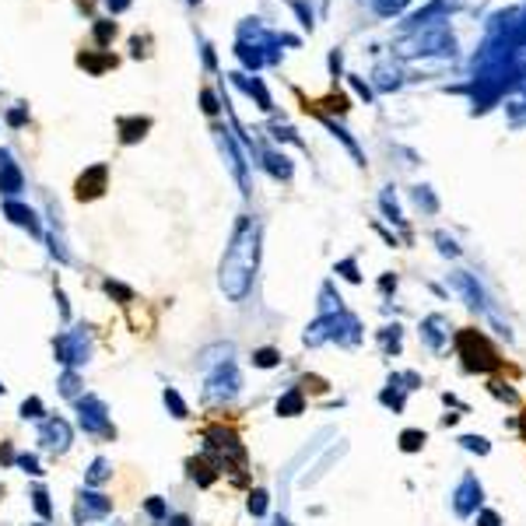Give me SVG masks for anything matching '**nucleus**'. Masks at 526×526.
Instances as JSON below:
<instances>
[{
  "mask_svg": "<svg viewBox=\"0 0 526 526\" xmlns=\"http://www.w3.org/2000/svg\"><path fill=\"white\" fill-rule=\"evenodd\" d=\"M22 190H25L22 169H18L15 161H4V165H0V193H4V197H18Z\"/></svg>",
  "mask_w": 526,
  "mask_h": 526,
  "instance_id": "nucleus-11",
  "label": "nucleus"
},
{
  "mask_svg": "<svg viewBox=\"0 0 526 526\" xmlns=\"http://www.w3.org/2000/svg\"><path fill=\"white\" fill-rule=\"evenodd\" d=\"M60 394L71 396V400H78V396H81V375H78V368H63V375H60Z\"/></svg>",
  "mask_w": 526,
  "mask_h": 526,
  "instance_id": "nucleus-18",
  "label": "nucleus"
},
{
  "mask_svg": "<svg viewBox=\"0 0 526 526\" xmlns=\"http://www.w3.org/2000/svg\"><path fill=\"white\" fill-rule=\"evenodd\" d=\"M78 512H84V516H109L112 512V499L102 495V492H95V488H84L78 502Z\"/></svg>",
  "mask_w": 526,
  "mask_h": 526,
  "instance_id": "nucleus-9",
  "label": "nucleus"
},
{
  "mask_svg": "<svg viewBox=\"0 0 526 526\" xmlns=\"http://www.w3.org/2000/svg\"><path fill=\"white\" fill-rule=\"evenodd\" d=\"M151 127V120L148 116H131V120H120V137H123V144H137L144 133Z\"/></svg>",
  "mask_w": 526,
  "mask_h": 526,
  "instance_id": "nucleus-13",
  "label": "nucleus"
},
{
  "mask_svg": "<svg viewBox=\"0 0 526 526\" xmlns=\"http://www.w3.org/2000/svg\"><path fill=\"white\" fill-rule=\"evenodd\" d=\"M109 477H112V463H109L105 456H95V460L88 463V471H84V484H88V488H102Z\"/></svg>",
  "mask_w": 526,
  "mask_h": 526,
  "instance_id": "nucleus-14",
  "label": "nucleus"
},
{
  "mask_svg": "<svg viewBox=\"0 0 526 526\" xmlns=\"http://www.w3.org/2000/svg\"><path fill=\"white\" fill-rule=\"evenodd\" d=\"M257 267H260V221L253 214H242L218 267V285L229 302H246L257 281Z\"/></svg>",
  "mask_w": 526,
  "mask_h": 526,
  "instance_id": "nucleus-1",
  "label": "nucleus"
},
{
  "mask_svg": "<svg viewBox=\"0 0 526 526\" xmlns=\"http://www.w3.org/2000/svg\"><path fill=\"white\" fill-rule=\"evenodd\" d=\"M15 467H18V471H25L28 477H43V467H39V456H35V453H18Z\"/></svg>",
  "mask_w": 526,
  "mask_h": 526,
  "instance_id": "nucleus-23",
  "label": "nucleus"
},
{
  "mask_svg": "<svg viewBox=\"0 0 526 526\" xmlns=\"http://www.w3.org/2000/svg\"><path fill=\"white\" fill-rule=\"evenodd\" d=\"M144 512H148L151 520H158V523H165V520H169V505H165V499H158V495L144 499Z\"/></svg>",
  "mask_w": 526,
  "mask_h": 526,
  "instance_id": "nucleus-24",
  "label": "nucleus"
},
{
  "mask_svg": "<svg viewBox=\"0 0 526 526\" xmlns=\"http://www.w3.org/2000/svg\"><path fill=\"white\" fill-rule=\"evenodd\" d=\"M165 526H193V520H190L186 512H176V516H169V520H165Z\"/></svg>",
  "mask_w": 526,
  "mask_h": 526,
  "instance_id": "nucleus-35",
  "label": "nucleus"
},
{
  "mask_svg": "<svg viewBox=\"0 0 526 526\" xmlns=\"http://www.w3.org/2000/svg\"><path fill=\"white\" fill-rule=\"evenodd\" d=\"M239 386H242V375H239L236 362H218L214 372L208 375V383H204V396H208L210 404H229V400H236Z\"/></svg>",
  "mask_w": 526,
  "mask_h": 526,
  "instance_id": "nucleus-4",
  "label": "nucleus"
},
{
  "mask_svg": "<svg viewBox=\"0 0 526 526\" xmlns=\"http://www.w3.org/2000/svg\"><path fill=\"white\" fill-rule=\"evenodd\" d=\"M0 394H4V383H0Z\"/></svg>",
  "mask_w": 526,
  "mask_h": 526,
  "instance_id": "nucleus-41",
  "label": "nucleus"
},
{
  "mask_svg": "<svg viewBox=\"0 0 526 526\" xmlns=\"http://www.w3.org/2000/svg\"><path fill=\"white\" fill-rule=\"evenodd\" d=\"M190 4H200V0H190Z\"/></svg>",
  "mask_w": 526,
  "mask_h": 526,
  "instance_id": "nucleus-40",
  "label": "nucleus"
},
{
  "mask_svg": "<svg viewBox=\"0 0 526 526\" xmlns=\"http://www.w3.org/2000/svg\"><path fill=\"white\" fill-rule=\"evenodd\" d=\"M263 165L274 180H291V161L288 155H278V151H263Z\"/></svg>",
  "mask_w": 526,
  "mask_h": 526,
  "instance_id": "nucleus-15",
  "label": "nucleus"
},
{
  "mask_svg": "<svg viewBox=\"0 0 526 526\" xmlns=\"http://www.w3.org/2000/svg\"><path fill=\"white\" fill-rule=\"evenodd\" d=\"M246 509H249L253 516H263V512H267V492H263V488L249 492V502H246Z\"/></svg>",
  "mask_w": 526,
  "mask_h": 526,
  "instance_id": "nucleus-26",
  "label": "nucleus"
},
{
  "mask_svg": "<svg viewBox=\"0 0 526 526\" xmlns=\"http://www.w3.org/2000/svg\"><path fill=\"white\" fill-rule=\"evenodd\" d=\"M28 499H32V509H35V512H39V516H43V520L50 523V520H53V502H50V492H46V488H35V492H32Z\"/></svg>",
  "mask_w": 526,
  "mask_h": 526,
  "instance_id": "nucleus-20",
  "label": "nucleus"
},
{
  "mask_svg": "<svg viewBox=\"0 0 526 526\" xmlns=\"http://www.w3.org/2000/svg\"><path fill=\"white\" fill-rule=\"evenodd\" d=\"M53 355H56V362L63 368H84L88 358H92V326L78 323V326L56 334L53 337Z\"/></svg>",
  "mask_w": 526,
  "mask_h": 526,
  "instance_id": "nucleus-2",
  "label": "nucleus"
},
{
  "mask_svg": "<svg viewBox=\"0 0 526 526\" xmlns=\"http://www.w3.org/2000/svg\"><path fill=\"white\" fill-rule=\"evenodd\" d=\"M460 443H463L467 449H473V453H481V456H484V453L492 449V446H488V439H481V435H463Z\"/></svg>",
  "mask_w": 526,
  "mask_h": 526,
  "instance_id": "nucleus-29",
  "label": "nucleus"
},
{
  "mask_svg": "<svg viewBox=\"0 0 526 526\" xmlns=\"http://www.w3.org/2000/svg\"><path fill=\"white\" fill-rule=\"evenodd\" d=\"M302 407H306V396H302V390H288V394L278 400V414H285V418L302 414Z\"/></svg>",
  "mask_w": 526,
  "mask_h": 526,
  "instance_id": "nucleus-16",
  "label": "nucleus"
},
{
  "mask_svg": "<svg viewBox=\"0 0 526 526\" xmlns=\"http://www.w3.org/2000/svg\"><path fill=\"white\" fill-rule=\"evenodd\" d=\"M236 81L249 92V95H257V102H260V109H270V95H267V88H263L257 78H246V74H236Z\"/></svg>",
  "mask_w": 526,
  "mask_h": 526,
  "instance_id": "nucleus-19",
  "label": "nucleus"
},
{
  "mask_svg": "<svg viewBox=\"0 0 526 526\" xmlns=\"http://www.w3.org/2000/svg\"><path fill=\"white\" fill-rule=\"evenodd\" d=\"M200 102H204V112H208V116H214V112L221 109V105H218V99H214V92H210V88H204V92H200Z\"/></svg>",
  "mask_w": 526,
  "mask_h": 526,
  "instance_id": "nucleus-32",
  "label": "nucleus"
},
{
  "mask_svg": "<svg viewBox=\"0 0 526 526\" xmlns=\"http://www.w3.org/2000/svg\"><path fill=\"white\" fill-rule=\"evenodd\" d=\"M208 449L210 453H218V456H232V460H246V453H242V446H239V439L232 435V432H225V428H210L208 435Z\"/></svg>",
  "mask_w": 526,
  "mask_h": 526,
  "instance_id": "nucleus-6",
  "label": "nucleus"
},
{
  "mask_svg": "<svg viewBox=\"0 0 526 526\" xmlns=\"http://www.w3.org/2000/svg\"><path fill=\"white\" fill-rule=\"evenodd\" d=\"M71 439H74V432H71V424L63 418L50 414V418L39 421V443L50 449V453H67L71 449Z\"/></svg>",
  "mask_w": 526,
  "mask_h": 526,
  "instance_id": "nucleus-5",
  "label": "nucleus"
},
{
  "mask_svg": "<svg viewBox=\"0 0 526 526\" xmlns=\"http://www.w3.org/2000/svg\"><path fill=\"white\" fill-rule=\"evenodd\" d=\"M274 526H291V523H288V520H278V523H274Z\"/></svg>",
  "mask_w": 526,
  "mask_h": 526,
  "instance_id": "nucleus-38",
  "label": "nucleus"
},
{
  "mask_svg": "<svg viewBox=\"0 0 526 526\" xmlns=\"http://www.w3.org/2000/svg\"><path fill=\"white\" fill-rule=\"evenodd\" d=\"M4 161H11V155H7V151H4V148H0V165H4Z\"/></svg>",
  "mask_w": 526,
  "mask_h": 526,
  "instance_id": "nucleus-37",
  "label": "nucleus"
},
{
  "mask_svg": "<svg viewBox=\"0 0 526 526\" xmlns=\"http://www.w3.org/2000/svg\"><path fill=\"white\" fill-rule=\"evenodd\" d=\"M453 505H456L460 516H471L473 509L481 505V484H477V477H463V484L453 495Z\"/></svg>",
  "mask_w": 526,
  "mask_h": 526,
  "instance_id": "nucleus-7",
  "label": "nucleus"
},
{
  "mask_svg": "<svg viewBox=\"0 0 526 526\" xmlns=\"http://www.w3.org/2000/svg\"><path fill=\"white\" fill-rule=\"evenodd\" d=\"M22 418L25 421H43L46 418V407H43V400H39V396H25V400H22Z\"/></svg>",
  "mask_w": 526,
  "mask_h": 526,
  "instance_id": "nucleus-21",
  "label": "nucleus"
},
{
  "mask_svg": "<svg viewBox=\"0 0 526 526\" xmlns=\"http://www.w3.org/2000/svg\"><path fill=\"white\" fill-rule=\"evenodd\" d=\"M105 291H109L112 298H120L123 306H127V302H133V291L127 288V285H120V281H105Z\"/></svg>",
  "mask_w": 526,
  "mask_h": 526,
  "instance_id": "nucleus-27",
  "label": "nucleus"
},
{
  "mask_svg": "<svg viewBox=\"0 0 526 526\" xmlns=\"http://www.w3.org/2000/svg\"><path fill=\"white\" fill-rule=\"evenodd\" d=\"M443 326H446L443 316H428V319L421 323V337L428 341V347H435V351L446 344V330H443Z\"/></svg>",
  "mask_w": 526,
  "mask_h": 526,
  "instance_id": "nucleus-12",
  "label": "nucleus"
},
{
  "mask_svg": "<svg viewBox=\"0 0 526 526\" xmlns=\"http://www.w3.org/2000/svg\"><path fill=\"white\" fill-rule=\"evenodd\" d=\"M105 180H109V169H105V165L88 169V172L78 180V200H92V197H99V193L105 190Z\"/></svg>",
  "mask_w": 526,
  "mask_h": 526,
  "instance_id": "nucleus-8",
  "label": "nucleus"
},
{
  "mask_svg": "<svg viewBox=\"0 0 526 526\" xmlns=\"http://www.w3.org/2000/svg\"><path fill=\"white\" fill-rule=\"evenodd\" d=\"M418 446H424V432H404V449L414 453Z\"/></svg>",
  "mask_w": 526,
  "mask_h": 526,
  "instance_id": "nucleus-30",
  "label": "nucleus"
},
{
  "mask_svg": "<svg viewBox=\"0 0 526 526\" xmlns=\"http://www.w3.org/2000/svg\"><path fill=\"white\" fill-rule=\"evenodd\" d=\"M161 400H165V407H169V414L172 418H190V407H186V400L180 396V390L176 386H165V394H161Z\"/></svg>",
  "mask_w": 526,
  "mask_h": 526,
  "instance_id": "nucleus-17",
  "label": "nucleus"
},
{
  "mask_svg": "<svg viewBox=\"0 0 526 526\" xmlns=\"http://www.w3.org/2000/svg\"><path fill=\"white\" fill-rule=\"evenodd\" d=\"M35 526H46V523H35Z\"/></svg>",
  "mask_w": 526,
  "mask_h": 526,
  "instance_id": "nucleus-42",
  "label": "nucleus"
},
{
  "mask_svg": "<svg viewBox=\"0 0 526 526\" xmlns=\"http://www.w3.org/2000/svg\"><path fill=\"white\" fill-rule=\"evenodd\" d=\"M105 7H109L112 15H120V11H127V7H131V0H105Z\"/></svg>",
  "mask_w": 526,
  "mask_h": 526,
  "instance_id": "nucleus-36",
  "label": "nucleus"
},
{
  "mask_svg": "<svg viewBox=\"0 0 526 526\" xmlns=\"http://www.w3.org/2000/svg\"><path fill=\"white\" fill-rule=\"evenodd\" d=\"M337 274H344L347 281H362V278H358V267H355V260H344V263H337Z\"/></svg>",
  "mask_w": 526,
  "mask_h": 526,
  "instance_id": "nucleus-33",
  "label": "nucleus"
},
{
  "mask_svg": "<svg viewBox=\"0 0 526 526\" xmlns=\"http://www.w3.org/2000/svg\"><path fill=\"white\" fill-rule=\"evenodd\" d=\"M7 123H11V127H25L28 123V105H15V109L7 112Z\"/></svg>",
  "mask_w": 526,
  "mask_h": 526,
  "instance_id": "nucleus-28",
  "label": "nucleus"
},
{
  "mask_svg": "<svg viewBox=\"0 0 526 526\" xmlns=\"http://www.w3.org/2000/svg\"><path fill=\"white\" fill-rule=\"evenodd\" d=\"M253 365L257 368L281 365V351H274V347H260V351H253Z\"/></svg>",
  "mask_w": 526,
  "mask_h": 526,
  "instance_id": "nucleus-22",
  "label": "nucleus"
},
{
  "mask_svg": "<svg viewBox=\"0 0 526 526\" xmlns=\"http://www.w3.org/2000/svg\"><path fill=\"white\" fill-rule=\"evenodd\" d=\"M18 460V453L11 449V443H0V463H15Z\"/></svg>",
  "mask_w": 526,
  "mask_h": 526,
  "instance_id": "nucleus-34",
  "label": "nucleus"
},
{
  "mask_svg": "<svg viewBox=\"0 0 526 526\" xmlns=\"http://www.w3.org/2000/svg\"><path fill=\"white\" fill-rule=\"evenodd\" d=\"M112 35H116V25H112V22H99V25H95V39H99L102 46L112 39Z\"/></svg>",
  "mask_w": 526,
  "mask_h": 526,
  "instance_id": "nucleus-31",
  "label": "nucleus"
},
{
  "mask_svg": "<svg viewBox=\"0 0 526 526\" xmlns=\"http://www.w3.org/2000/svg\"><path fill=\"white\" fill-rule=\"evenodd\" d=\"M74 407H78V424L88 432V435L116 439V428H112V418H109V407H105L102 396L81 394L78 400H74Z\"/></svg>",
  "mask_w": 526,
  "mask_h": 526,
  "instance_id": "nucleus-3",
  "label": "nucleus"
},
{
  "mask_svg": "<svg viewBox=\"0 0 526 526\" xmlns=\"http://www.w3.org/2000/svg\"><path fill=\"white\" fill-rule=\"evenodd\" d=\"M4 214L15 221V225H22V229H28L32 236H39V218H35V210L32 208H25L22 200H7L4 204Z\"/></svg>",
  "mask_w": 526,
  "mask_h": 526,
  "instance_id": "nucleus-10",
  "label": "nucleus"
},
{
  "mask_svg": "<svg viewBox=\"0 0 526 526\" xmlns=\"http://www.w3.org/2000/svg\"><path fill=\"white\" fill-rule=\"evenodd\" d=\"M372 4H375V11H379L383 18H394V15H400L411 0H372Z\"/></svg>",
  "mask_w": 526,
  "mask_h": 526,
  "instance_id": "nucleus-25",
  "label": "nucleus"
},
{
  "mask_svg": "<svg viewBox=\"0 0 526 526\" xmlns=\"http://www.w3.org/2000/svg\"><path fill=\"white\" fill-rule=\"evenodd\" d=\"M0 499H4V484H0Z\"/></svg>",
  "mask_w": 526,
  "mask_h": 526,
  "instance_id": "nucleus-39",
  "label": "nucleus"
}]
</instances>
